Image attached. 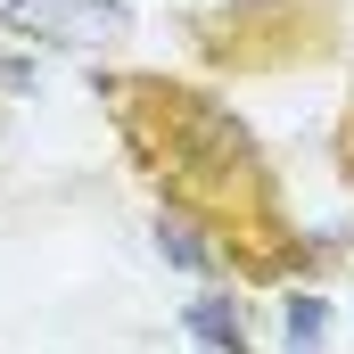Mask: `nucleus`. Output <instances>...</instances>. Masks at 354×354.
Wrapping results in <instances>:
<instances>
[{
	"label": "nucleus",
	"mask_w": 354,
	"mask_h": 354,
	"mask_svg": "<svg viewBox=\"0 0 354 354\" xmlns=\"http://www.w3.org/2000/svg\"><path fill=\"white\" fill-rule=\"evenodd\" d=\"M181 330L206 354H248V313H239V297H189V305H181Z\"/></svg>",
	"instance_id": "3"
},
{
	"label": "nucleus",
	"mask_w": 354,
	"mask_h": 354,
	"mask_svg": "<svg viewBox=\"0 0 354 354\" xmlns=\"http://www.w3.org/2000/svg\"><path fill=\"white\" fill-rule=\"evenodd\" d=\"M0 33L50 50H99L132 33V0H0Z\"/></svg>",
	"instance_id": "2"
},
{
	"label": "nucleus",
	"mask_w": 354,
	"mask_h": 354,
	"mask_svg": "<svg viewBox=\"0 0 354 354\" xmlns=\"http://www.w3.org/2000/svg\"><path fill=\"white\" fill-rule=\"evenodd\" d=\"M280 338H288V354H322L330 346V297L297 288V297L280 305Z\"/></svg>",
	"instance_id": "4"
},
{
	"label": "nucleus",
	"mask_w": 354,
	"mask_h": 354,
	"mask_svg": "<svg viewBox=\"0 0 354 354\" xmlns=\"http://www.w3.org/2000/svg\"><path fill=\"white\" fill-rule=\"evenodd\" d=\"M157 256H174L181 272H214V248H206L198 223H181V214H157Z\"/></svg>",
	"instance_id": "5"
},
{
	"label": "nucleus",
	"mask_w": 354,
	"mask_h": 354,
	"mask_svg": "<svg viewBox=\"0 0 354 354\" xmlns=\"http://www.w3.org/2000/svg\"><path fill=\"white\" fill-rule=\"evenodd\" d=\"M107 107H115V132L140 157V174L165 189V214L214 231V256H231V239H239L248 272H280L288 223L272 198L264 149L248 140V124L214 91L165 83V75H115Z\"/></svg>",
	"instance_id": "1"
},
{
	"label": "nucleus",
	"mask_w": 354,
	"mask_h": 354,
	"mask_svg": "<svg viewBox=\"0 0 354 354\" xmlns=\"http://www.w3.org/2000/svg\"><path fill=\"white\" fill-rule=\"evenodd\" d=\"M346 174H354V115H346Z\"/></svg>",
	"instance_id": "6"
}]
</instances>
